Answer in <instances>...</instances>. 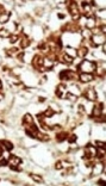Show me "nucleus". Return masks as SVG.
<instances>
[{
	"instance_id": "1",
	"label": "nucleus",
	"mask_w": 106,
	"mask_h": 186,
	"mask_svg": "<svg viewBox=\"0 0 106 186\" xmlns=\"http://www.w3.org/2000/svg\"><path fill=\"white\" fill-rule=\"evenodd\" d=\"M97 68V63L95 62H91V61H82L80 63V66L78 67L79 70H81V73H91Z\"/></svg>"
},
{
	"instance_id": "2",
	"label": "nucleus",
	"mask_w": 106,
	"mask_h": 186,
	"mask_svg": "<svg viewBox=\"0 0 106 186\" xmlns=\"http://www.w3.org/2000/svg\"><path fill=\"white\" fill-rule=\"evenodd\" d=\"M78 75L74 73V72H72V70H62L61 73H60V79L61 80H73V79H76Z\"/></svg>"
},
{
	"instance_id": "3",
	"label": "nucleus",
	"mask_w": 106,
	"mask_h": 186,
	"mask_svg": "<svg viewBox=\"0 0 106 186\" xmlns=\"http://www.w3.org/2000/svg\"><path fill=\"white\" fill-rule=\"evenodd\" d=\"M43 63H44V58L42 57V56H39V55H36L35 57H33V61H32V65L37 68V69L39 70H44L45 68H44L43 66Z\"/></svg>"
},
{
	"instance_id": "4",
	"label": "nucleus",
	"mask_w": 106,
	"mask_h": 186,
	"mask_svg": "<svg viewBox=\"0 0 106 186\" xmlns=\"http://www.w3.org/2000/svg\"><path fill=\"white\" fill-rule=\"evenodd\" d=\"M102 107H104V104L102 103H99L93 107V111H92V117H100L102 116Z\"/></svg>"
},
{
	"instance_id": "5",
	"label": "nucleus",
	"mask_w": 106,
	"mask_h": 186,
	"mask_svg": "<svg viewBox=\"0 0 106 186\" xmlns=\"http://www.w3.org/2000/svg\"><path fill=\"white\" fill-rule=\"evenodd\" d=\"M69 12H70V14L73 16V19L76 20L80 18V14H79V10L78 7H76V5H75V3H72L70 6H69Z\"/></svg>"
},
{
	"instance_id": "6",
	"label": "nucleus",
	"mask_w": 106,
	"mask_h": 186,
	"mask_svg": "<svg viewBox=\"0 0 106 186\" xmlns=\"http://www.w3.org/2000/svg\"><path fill=\"white\" fill-rule=\"evenodd\" d=\"M92 43H93V46H98V45H101L104 44V41H105V37L102 35L100 36H92Z\"/></svg>"
},
{
	"instance_id": "7",
	"label": "nucleus",
	"mask_w": 106,
	"mask_h": 186,
	"mask_svg": "<svg viewBox=\"0 0 106 186\" xmlns=\"http://www.w3.org/2000/svg\"><path fill=\"white\" fill-rule=\"evenodd\" d=\"M79 79H80L81 82H90L94 79V76H93L91 73H81L79 75Z\"/></svg>"
},
{
	"instance_id": "8",
	"label": "nucleus",
	"mask_w": 106,
	"mask_h": 186,
	"mask_svg": "<svg viewBox=\"0 0 106 186\" xmlns=\"http://www.w3.org/2000/svg\"><path fill=\"white\" fill-rule=\"evenodd\" d=\"M85 97H86L88 100H91V101H95V100H97V93H95V91L93 88H88L86 91Z\"/></svg>"
},
{
	"instance_id": "9",
	"label": "nucleus",
	"mask_w": 106,
	"mask_h": 186,
	"mask_svg": "<svg viewBox=\"0 0 106 186\" xmlns=\"http://www.w3.org/2000/svg\"><path fill=\"white\" fill-rule=\"evenodd\" d=\"M10 163H11V167L13 168V169H17V167H18V165H20L22 163V160L18 158V156H11V159H10Z\"/></svg>"
},
{
	"instance_id": "10",
	"label": "nucleus",
	"mask_w": 106,
	"mask_h": 186,
	"mask_svg": "<svg viewBox=\"0 0 106 186\" xmlns=\"http://www.w3.org/2000/svg\"><path fill=\"white\" fill-rule=\"evenodd\" d=\"M56 94L59 98H66V94H67V91H66V86L64 85H60L57 91H56Z\"/></svg>"
},
{
	"instance_id": "11",
	"label": "nucleus",
	"mask_w": 106,
	"mask_h": 186,
	"mask_svg": "<svg viewBox=\"0 0 106 186\" xmlns=\"http://www.w3.org/2000/svg\"><path fill=\"white\" fill-rule=\"evenodd\" d=\"M102 168H104V165H102L101 162H98L97 165L94 166V168H93V172H92V174L93 175H98L100 174L102 172Z\"/></svg>"
},
{
	"instance_id": "12",
	"label": "nucleus",
	"mask_w": 106,
	"mask_h": 186,
	"mask_svg": "<svg viewBox=\"0 0 106 186\" xmlns=\"http://www.w3.org/2000/svg\"><path fill=\"white\" fill-rule=\"evenodd\" d=\"M56 138H57V141L59 142H62V141H66V140L68 138V132H59L57 135H56Z\"/></svg>"
},
{
	"instance_id": "13",
	"label": "nucleus",
	"mask_w": 106,
	"mask_h": 186,
	"mask_svg": "<svg viewBox=\"0 0 106 186\" xmlns=\"http://www.w3.org/2000/svg\"><path fill=\"white\" fill-rule=\"evenodd\" d=\"M23 124H24V125H31V124H33V122H32V117L30 116L29 113H26V115L24 116Z\"/></svg>"
},
{
	"instance_id": "14",
	"label": "nucleus",
	"mask_w": 106,
	"mask_h": 186,
	"mask_svg": "<svg viewBox=\"0 0 106 186\" xmlns=\"http://www.w3.org/2000/svg\"><path fill=\"white\" fill-rule=\"evenodd\" d=\"M1 144L5 147V149L6 150H12L13 149V144L10 142V141H6V140H4V141H1Z\"/></svg>"
},
{
	"instance_id": "15",
	"label": "nucleus",
	"mask_w": 106,
	"mask_h": 186,
	"mask_svg": "<svg viewBox=\"0 0 106 186\" xmlns=\"http://www.w3.org/2000/svg\"><path fill=\"white\" fill-rule=\"evenodd\" d=\"M67 54L69 55L70 57L74 58L75 56H78V51L75 50L74 48H70V46H68V48H67Z\"/></svg>"
},
{
	"instance_id": "16",
	"label": "nucleus",
	"mask_w": 106,
	"mask_h": 186,
	"mask_svg": "<svg viewBox=\"0 0 106 186\" xmlns=\"http://www.w3.org/2000/svg\"><path fill=\"white\" fill-rule=\"evenodd\" d=\"M82 36L85 37V38H91L92 36H93V34H92V31L90 30V29H83L82 30Z\"/></svg>"
},
{
	"instance_id": "17",
	"label": "nucleus",
	"mask_w": 106,
	"mask_h": 186,
	"mask_svg": "<svg viewBox=\"0 0 106 186\" xmlns=\"http://www.w3.org/2000/svg\"><path fill=\"white\" fill-rule=\"evenodd\" d=\"M76 51H78V55H79V56L83 57V56H86V55H87V53H88V49L83 46V48H81V49H79V50H76Z\"/></svg>"
},
{
	"instance_id": "18",
	"label": "nucleus",
	"mask_w": 106,
	"mask_h": 186,
	"mask_svg": "<svg viewBox=\"0 0 106 186\" xmlns=\"http://www.w3.org/2000/svg\"><path fill=\"white\" fill-rule=\"evenodd\" d=\"M30 44V39L26 37V36H24L23 39H22V43H20V45H22V48H26V46Z\"/></svg>"
},
{
	"instance_id": "19",
	"label": "nucleus",
	"mask_w": 106,
	"mask_h": 186,
	"mask_svg": "<svg viewBox=\"0 0 106 186\" xmlns=\"http://www.w3.org/2000/svg\"><path fill=\"white\" fill-rule=\"evenodd\" d=\"M37 138H39V141H49V135L38 132V134H37Z\"/></svg>"
},
{
	"instance_id": "20",
	"label": "nucleus",
	"mask_w": 106,
	"mask_h": 186,
	"mask_svg": "<svg viewBox=\"0 0 106 186\" xmlns=\"http://www.w3.org/2000/svg\"><path fill=\"white\" fill-rule=\"evenodd\" d=\"M30 177H31V178L33 179V180H35L36 182H41V184L43 182V179H42V177H41V175H37V174H31V175H30Z\"/></svg>"
},
{
	"instance_id": "21",
	"label": "nucleus",
	"mask_w": 106,
	"mask_h": 186,
	"mask_svg": "<svg viewBox=\"0 0 106 186\" xmlns=\"http://www.w3.org/2000/svg\"><path fill=\"white\" fill-rule=\"evenodd\" d=\"M62 56H63V61L66 62V63H72V62H73V60H74V58L70 57V56H69V55H67V54H63Z\"/></svg>"
},
{
	"instance_id": "22",
	"label": "nucleus",
	"mask_w": 106,
	"mask_h": 186,
	"mask_svg": "<svg viewBox=\"0 0 106 186\" xmlns=\"http://www.w3.org/2000/svg\"><path fill=\"white\" fill-rule=\"evenodd\" d=\"M54 113H55V112L52 111V108L49 107V108H47V111L43 113V116L44 117H52V116H54Z\"/></svg>"
},
{
	"instance_id": "23",
	"label": "nucleus",
	"mask_w": 106,
	"mask_h": 186,
	"mask_svg": "<svg viewBox=\"0 0 106 186\" xmlns=\"http://www.w3.org/2000/svg\"><path fill=\"white\" fill-rule=\"evenodd\" d=\"M10 36V31L6 29H1L0 30V37H8Z\"/></svg>"
},
{
	"instance_id": "24",
	"label": "nucleus",
	"mask_w": 106,
	"mask_h": 186,
	"mask_svg": "<svg viewBox=\"0 0 106 186\" xmlns=\"http://www.w3.org/2000/svg\"><path fill=\"white\" fill-rule=\"evenodd\" d=\"M18 39H19V36H18V35L16 34V35H12V36H11L10 41H11V43H16L17 41H18Z\"/></svg>"
},
{
	"instance_id": "25",
	"label": "nucleus",
	"mask_w": 106,
	"mask_h": 186,
	"mask_svg": "<svg viewBox=\"0 0 106 186\" xmlns=\"http://www.w3.org/2000/svg\"><path fill=\"white\" fill-rule=\"evenodd\" d=\"M8 20V14H4V16H0V22L1 23H5Z\"/></svg>"
},
{
	"instance_id": "26",
	"label": "nucleus",
	"mask_w": 106,
	"mask_h": 186,
	"mask_svg": "<svg viewBox=\"0 0 106 186\" xmlns=\"http://www.w3.org/2000/svg\"><path fill=\"white\" fill-rule=\"evenodd\" d=\"M76 138H78V137H76V135H72L70 137L68 138V142H69V143H74L75 141H76Z\"/></svg>"
},
{
	"instance_id": "27",
	"label": "nucleus",
	"mask_w": 106,
	"mask_h": 186,
	"mask_svg": "<svg viewBox=\"0 0 106 186\" xmlns=\"http://www.w3.org/2000/svg\"><path fill=\"white\" fill-rule=\"evenodd\" d=\"M95 144H97V147H99V148H104V147H105V143H104V142H99V141H97Z\"/></svg>"
},
{
	"instance_id": "28",
	"label": "nucleus",
	"mask_w": 106,
	"mask_h": 186,
	"mask_svg": "<svg viewBox=\"0 0 106 186\" xmlns=\"http://www.w3.org/2000/svg\"><path fill=\"white\" fill-rule=\"evenodd\" d=\"M55 167L57 168V169H61V168H62V162H61V161H59V162H56Z\"/></svg>"
},
{
	"instance_id": "29",
	"label": "nucleus",
	"mask_w": 106,
	"mask_h": 186,
	"mask_svg": "<svg viewBox=\"0 0 106 186\" xmlns=\"http://www.w3.org/2000/svg\"><path fill=\"white\" fill-rule=\"evenodd\" d=\"M7 165V160H1L0 161V166H6Z\"/></svg>"
},
{
	"instance_id": "30",
	"label": "nucleus",
	"mask_w": 106,
	"mask_h": 186,
	"mask_svg": "<svg viewBox=\"0 0 106 186\" xmlns=\"http://www.w3.org/2000/svg\"><path fill=\"white\" fill-rule=\"evenodd\" d=\"M57 17H59L60 19H63V18H64V14H63V13H59V14H57Z\"/></svg>"
},
{
	"instance_id": "31",
	"label": "nucleus",
	"mask_w": 106,
	"mask_h": 186,
	"mask_svg": "<svg viewBox=\"0 0 106 186\" xmlns=\"http://www.w3.org/2000/svg\"><path fill=\"white\" fill-rule=\"evenodd\" d=\"M104 180H98V182H97V184H98V185H102V184H104Z\"/></svg>"
},
{
	"instance_id": "32",
	"label": "nucleus",
	"mask_w": 106,
	"mask_h": 186,
	"mask_svg": "<svg viewBox=\"0 0 106 186\" xmlns=\"http://www.w3.org/2000/svg\"><path fill=\"white\" fill-rule=\"evenodd\" d=\"M1 99H4V94H1V93H0V100H1Z\"/></svg>"
},
{
	"instance_id": "33",
	"label": "nucleus",
	"mask_w": 106,
	"mask_h": 186,
	"mask_svg": "<svg viewBox=\"0 0 106 186\" xmlns=\"http://www.w3.org/2000/svg\"><path fill=\"white\" fill-rule=\"evenodd\" d=\"M3 151H4V150H3V148H0V156L3 155Z\"/></svg>"
},
{
	"instance_id": "34",
	"label": "nucleus",
	"mask_w": 106,
	"mask_h": 186,
	"mask_svg": "<svg viewBox=\"0 0 106 186\" xmlns=\"http://www.w3.org/2000/svg\"><path fill=\"white\" fill-rule=\"evenodd\" d=\"M3 88V84H1V80H0V89Z\"/></svg>"
}]
</instances>
